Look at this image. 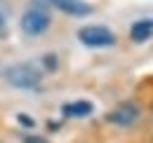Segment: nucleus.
Listing matches in <instances>:
<instances>
[{"mask_svg": "<svg viewBox=\"0 0 153 143\" xmlns=\"http://www.w3.org/2000/svg\"><path fill=\"white\" fill-rule=\"evenodd\" d=\"M47 127H50V131H57V129H59L57 122H47Z\"/></svg>", "mask_w": 153, "mask_h": 143, "instance_id": "obj_12", "label": "nucleus"}, {"mask_svg": "<svg viewBox=\"0 0 153 143\" xmlns=\"http://www.w3.org/2000/svg\"><path fill=\"white\" fill-rule=\"evenodd\" d=\"M42 63H45V71H54V68H57V56L50 54V56L42 59Z\"/></svg>", "mask_w": 153, "mask_h": 143, "instance_id": "obj_10", "label": "nucleus"}, {"mask_svg": "<svg viewBox=\"0 0 153 143\" xmlns=\"http://www.w3.org/2000/svg\"><path fill=\"white\" fill-rule=\"evenodd\" d=\"M137 120H139V108L134 106V103H120L111 113H106V122L118 125V127H130Z\"/></svg>", "mask_w": 153, "mask_h": 143, "instance_id": "obj_5", "label": "nucleus"}, {"mask_svg": "<svg viewBox=\"0 0 153 143\" xmlns=\"http://www.w3.org/2000/svg\"><path fill=\"white\" fill-rule=\"evenodd\" d=\"M92 113H94L92 101H71V103L61 106V115L64 117H87Z\"/></svg>", "mask_w": 153, "mask_h": 143, "instance_id": "obj_6", "label": "nucleus"}, {"mask_svg": "<svg viewBox=\"0 0 153 143\" xmlns=\"http://www.w3.org/2000/svg\"><path fill=\"white\" fill-rule=\"evenodd\" d=\"M5 80L17 89H38L42 82V71L33 63H17L5 71Z\"/></svg>", "mask_w": 153, "mask_h": 143, "instance_id": "obj_2", "label": "nucleus"}, {"mask_svg": "<svg viewBox=\"0 0 153 143\" xmlns=\"http://www.w3.org/2000/svg\"><path fill=\"white\" fill-rule=\"evenodd\" d=\"M78 40L85 47H111L115 45V33L106 26H85L78 31Z\"/></svg>", "mask_w": 153, "mask_h": 143, "instance_id": "obj_3", "label": "nucleus"}, {"mask_svg": "<svg viewBox=\"0 0 153 143\" xmlns=\"http://www.w3.org/2000/svg\"><path fill=\"white\" fill-rule=\"evenodd\" d=\"M47 7H54L59 12L68 14V17H90L94 12V7L85 0H42Z\"/></svg>", "mask_w": 153, "mask_h": 143, "instance_id": "obj_4", "label": "nucleus"}, {"mask_svg": "<svg viewBox=\"0 0 153 143\" xmlns=\"http://www.w3.org/2000/svg\"><path fill=\"white\" fill-rule=\"evenodd\" d=\"M130 38L132 42H146L153 38V19H139L134 21L130 28Z\"/></svg>", "mask_w": 153, "mask_h": 143, "instance_id": "obj_7", "label": "nucleus"}, {"mask_svg": "<svg viewBox=\"0 0 153 143\" xmlns=\"http://www.w3.org/2000/svg\"><path fill=\"white\" fill-rule=\"evenodd\" d=\"M7 21H10V10H7V2L0 0V38L7 35Z\"/></svg>", "mask_w": 153, "mask_h": 143, "instance_id": "obj_8", "label": "nucleus"}, {"mask_svg": "<svg viewBox=\"0 0 153 143\" xmlns=\"http://www.w3.org/2000/svg\"><path fill=\"white\" fill-rule=\"evenodd\" d=\"M17 122H19V125H24L26 129L36 127V120H33V117H28V115H24V113H19V115H17Z\"/></svg>", "mask_w": 153, "mask_h": 143, "instance_id": "obj_9", "label": "nucleus"}, {"mask_svg": "<svg viewBox=\"0 0 153 143\" xmlns=\"http://www.w3.org/2000/svg\"><path fill=\"white\" fill-rule=\"evenodd\" d=\"M24 143H47V139H42V136H24Z\"/></svg>", "mask_w": 153, "mask_h": 143, "instance_id": "obj_11", "label": "nucleus"}, {"mask_svg": "<svg viewBox=\"0 0 153 143\" xmlns=\"http://www.w3.org/2000/svg\"><path fill=\"white\" fill-rule=\"evenodd\" d=\"M52 24V14H50V7L42 2V0H33L26 12L21 14V31L31 38L42 35Z\"/></svg>", "mask_w": 153, "mask_h": 143, "instance_id": "obj_1", "label": "nucleus"}]
</instances>
